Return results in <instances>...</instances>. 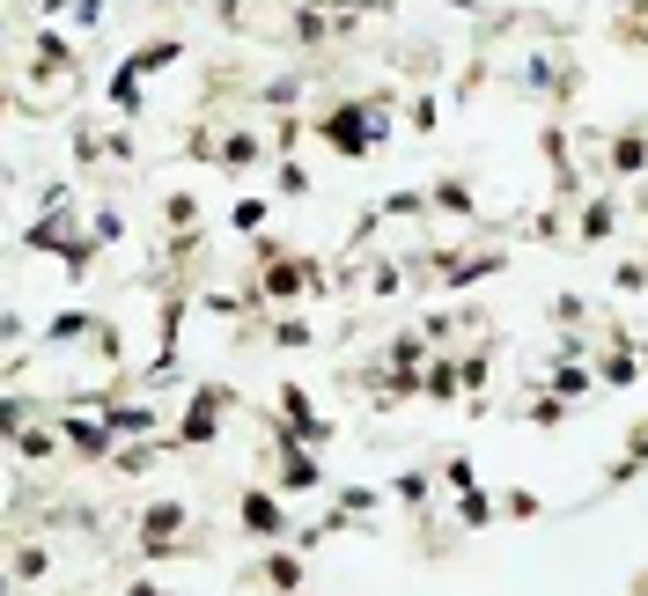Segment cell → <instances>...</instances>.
Listing matches in <instances>:
<instances>
[{
  "mask_svg": "<svg viewBox=\"0 0 648 596\" xmlns=\"http://www.w3.org/2000/svg\"><path fill=\"white\" fill-rule=\"evenodd\" d=\"M177 530H185V508H177V501H155L148 516H141V560H170V552H185L177 546Z\"/></svg>",
  "mask_w": 648,
  "mask_h": 596,
  "instance_id": "1",
  "label": "cell"
},
{
  "mask_svg": "<svg viewBox=\"0 0 648 596\" xmlns=\"http://www.w3.org/2000/svg\"><path fill=\"white\" fill-rule=\"evenodd\" d=\"M214 420H222V391H200L185 427H177V442H214Z\"/></svg>",
  "mask_w": 648,
  "mask_h": 596,
  "instance_id": "2",
  "label": "cell"
},
{
  "mask_svg": "<svg viewBox=\"0 0 648 596\" xmlns=\"http://www.w3.org/2000/svg\"><path fill=\"white\" fill-rule=\"evenodd\" d=\"M244 530L250 538H280V501L273 494H244Z\"/></svg>",
  "mask_w": 648,
  "mask_h": 596,
  "instance_id": "3",
  "label": "cell"
},
{
  "mask_svg": "<svg viewBox=\"0 0 648 596\" xmlns=\"http://www.w3.org/2000/svg\"><path fill=\"white\" fill-rule=\"evenodd\" d=\"M317 486V464L302 457V449H288V472H280V494H310Z\"/></svg>",
  "mask_w": 648,
  "mask_h": 596,
  "instance_id": "4",
  "label": "cell"
},
{
  "mask_svg": "<svg viewBox=\"0 0 648 596\" xmlns=\"http://www.w3.org/2000/svg\"><path fill=\"white\" fill-rule=\"evenodd\" d=\"M103 420H111V435L125 442V435H148V427H155V413H141V405H125V413H103Z\"/></svg>",
  "mask_w": 648,
  "mask_h": 596,
  "instance_id": "5",
  "label": "cell"
},
{
  "mask_svg": "<svg viewBox=\"0 0 648 596\" xmlns=\"http://www.w3.org/2000/svg\"><path fill=\"white\" fill-rule=\"evenodd\" d=\"M612 162H619V177L648 170V140H619V148H612Z\"/></svg>",
  "mask_w": 648,
  "mask_h": 596,
  "instance_id": "6",
  "label": "cell"
},
{
  "mask_svg": "<svg viewBox=\"0 0 648 596\" xmlns=\"http://www.w3.org/2000/svg\"><path fill=\"white\" fill-rule=\"evenodd\" d=\"M435 199H443L449 214H472V192H465V177H443V184H435Z\"/></svg>",
  "mask_w": 648,
  "mask_h": 596,
  "instance_id": "7",
  "label": "cell"
},
{
  "mask_svg": "<svg viewBox=\"0 0 648 596\" xmlns=\"http://www.w3.org/2000/svg\"><path fill=\"white\" fill-rule=\"evenodd\" d=\"M634 375H641V369H634V353H626V347L604 353V383H634Z\"/></svg>",
  "mask_w": 648,
  "mask_h": 596,
  "instance_id": "8",
  "label": "cell"
},
{
  "mask_svg": "<svg viewBox=\"0 0 648 596\" xmlns=\"http://www.w3.org/2000/svg\"><path fill=\"white\" fill-rule=\"evenodd\" d=\"M634 464H648V420L634 427V442H626V464H619V472H612V479H626V472H634Z\"/></svg>",
  "mask_w": 648,
  "mask_h": 596,
  "instance_id": "9",
  "label": "cell"
},
{
  "mask_svg": "<svg viewBox=\"0 0 648 596\" xmlns=\"http://www.w3.org/2000/svg\"><path fill=\"white\" fill-rule=\"evenodd\" d=\"M552 391H568V397H574V391H590V369H574V361H568V369L552 375Z\"/></svg>",
  "mask_w": 648,
  "mask_h": 596,
  "instance_id": "10",
  "label": "cell"
},
{
  "mask_svg": "<svg viewBox=\"0 0 648 596\" xmlns=\"http://www.w3.org/2000/svg\"><path fill=\"white\" fill-rule=\"evenodd\" d=\"M399 501H413V508H421V501H427V479H421V472H405V479H399Z\"/></svg>",
  "mask_w": 648,
  "mask_h": 596,
  "instance_id": "11",
  "label": "cell"
},
{
  "mask_svg": "<svg viewBox=\"0 0 648 596\" xmlns=\"http://www.w3.org/2000/svg\"><path fill=\"white\" fill-rule=\"evenodd\" d=\"M133 596H163V589H155V582H133Z\"/></svg>",
  "mask_w": 648,
  "mask_h": 596,
  "instance_id": "12",
  "label": "cell"
},
{
  "mask_svg": "<svg viewBox=\"0 0 648 596\" xmlns=\"http://www.w3.org/2000/svg\"><path fill=\"white\" fill-rule=\"evenodd\" d=\"M641 596H648V589H641Z\"/></svg>",
  "mask_w": 648,
  "mask_h": 596,
  "instance_id": "13",
  "label": "cell"
}]
</instances>
